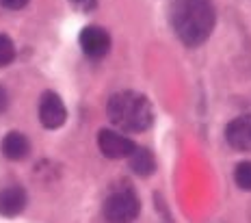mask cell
I'll return each instance as SVG.
<instances>
[{"label": "cell", "instance_id": "4", "mask_svg": "<svg viewBox=\"0 0 251 223\" xmlns=\"http://www.w3.org/2000/svg\"><path fill=\"white\" fill-rule=\"evenodd\" d=\"M67 119V108L63 104V100L59 98V93L54 91H46L39 100V122L44 128L48 130H56L65 124Z\"/></svg>", "mask_w": 251, "mask_h": 223}, {"label": "cell", "instance_id": "13", "mask_svg": "<svg viewBox=\"0 0 251 223\" xmlns=\"http://www.w3.org/2000/svg\"><path fill=\"white\" fill-rule=\"evenodd\" d=\"M67 2L80 13H91L98 7V0H67Z\"/></svg>", "mask_w": 251, "mask_h": 223}, {"label": "cell", "instance_id": "12", "mask_svg": "<svg viewBox=\"0 0 251 223\" xmlns=\"http://www.w3.org/2000/svg\"><path fill=\"white\" fill-rule=\"evenodd\" d=\"M13 59H15V46H13L11 37L0 33V67L9 65Z\"/></svg>", "mask_w": 251, "mask_h": 223}, {"label": "cell", "instance_id": "11", "mask_svg": "<svg viewBox=\"0 0 251 223\" xmlns=\"http://www.w3.org/2000/svg\"><path fill=\"white\" fill-rule=\"evenodd\" d=\"M234 182H236L243 191H251V160L238 163L234 169Z\"/></svg>", "mask_w": 251, "mask_h": 223}, {"label": "cell", "instance_id": "10", "mask_svg": "<svg viewBox=\"0 0 251 223\" xmlns=\"http://www.w3.org/2000/svg\"><path fill=\"white\" fill-rule=\"evenodd\" d=\"M128 160H130V169L137 175H141V178H148V175H151L156 171V158L148 148H139L137 145L134 152L128 156Z\"/></svg>", "mask_w": 251, "mask_h": 223}, {"label": "cell", "instance_id": "3", "mask_svg": "<svg viewBox=\"0 0 251 223\" xmlns=\"http://www.w3.org/2000/svg\"><path fill=\"white\" fill-rule=\"evenodd\" d=\"M102 212L108 223H132L141 212V201L130 186H122L104 199Z\"/></svg>", "mask_w": 251, "mask_h": 223}, {"label": "cell", "instance_id": "8", "mask_svg": "<svg viewBox=\"0 0 251 223\" xmlns=\"http://www.w3.org/2000/svg\"><path fill=\"white\" fill-rule=\"evenodd\" d=\"M28 195L22 186H7L0 191V215L2 217H18L26 208Z\"/></svg>", "mask_w": 251, "mask_h": 223}, {"label": "cell", "instance_id": "5", "mask_svg": "<svg viewBox=\"0 0 251 223\" xmlns=\"http://www.w3.org/2000/svg\"><path fill=\"white\" fill-rule=\"evenodd\" d=\"M98 145H100V152L106 158L119 160V158H128L130 154L134 152L137 143L132 139H128L122 132H115V130H100L98 134Z\"/></svg>", "mask_w": 251, "mask_h": 223}, {"label": "cell", "instance_id": "14", "mask_svg": "<svg viewBox=\"0 0 251 223\" xmlns=\"http://www.w3.org/2000/svg\"><path fill=\"white\" fill-rule=\"evenodd\" d=\"M0 4H2L4 9H13V11H18V9H24L26 4H28V0H0Z\"/></svg>", "mask_w": 251, "mask_h": 223}, {"label": "cell", "instance_id": "7", "mask_svg": "<svg viewBox=\"0 0 251 223\" xmlns=\"http://www.w3.org/2000/svg\"><path fill=\"white\" fill-rule=\"evenodd\" d=\"M226 139L238 152H251V115H240L227 124Z\"/></svg>", "mask_w": 251, "mask_h": 223}, {"label": "cell", "instance_id": "6", "mask_svg": "<svg viewBox=\"0 0 251 223\" xmlns=\"http://www.w3.org/2000/svg\"><path fill=\"white\" fill-rule=\"evenodd\" d=\"M80 48L91 59H102L111 50V35L102 26H85L80 33Z\"/></svg>", "mask_w": 251, "mask_h": 223}, {"label": "cell", "instance_id": "9", "mask_svg": "<svg viewBox=\"0 0 251 223\" xmlns=\"http://www.w3.org/2000/svg\"><path fill=\"white\" fill-rule=\"evenodd\" d=\"M0 148H2L4 158H9V160H24L26 156H28V152H30L28 139H26L22 132H18V130L9 132L7 137L2 139V145H0Z\"/></svg>", "mask_w": 251, "mask_h": 223}, {"label": "cell", "instance_id": "1", "mask_svg": "<svg viewBox=\"0 0 251 223\" xmlns=\"http://www.w3.org/2000/svg\"><path fill=\"white\" fill-rule=\"evenodd\" d=\"M212 0H174L171 4V26L188 48L203 44L214 28Z\"/></svg>", "mask_w": 251, "mask_h": 223}, {"label": "cell", "instance_id": "15", "mask_svg": "<svg viewBox=\"0 0 251 223\" xmlns=\"http://www.w3.org/2000/svg\"><path fill=\"white\" fill-rule=\"evenodd\" d=\"M7 106H9V93L2 85H0V113L7 111Z\"/></svg>", "mask_w": 251, "mask_h": 223}, {"label": "cell", "instance_id": "2", "mask_svg": "<svg viewBox=\"0 0 251 223\" xmlns=\"http://www.w3.org/2000/svg\"><path fill=\"white\" fill-rule=\"evenodd\" d=\"M106 113L113 126L124 132H143L154 124V108L137 91H119L108 100Z\"/></svg>", "mask_w": 251, "mask_h": 223}]
</instances>
